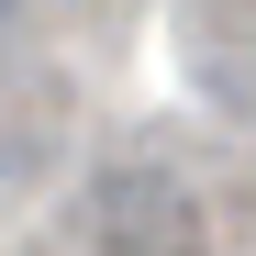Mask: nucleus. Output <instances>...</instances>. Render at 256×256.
Wrapping results in <instances>:
<instances>
[{"instance_id":"obj_1","label":"nucleus","mask_w":256,"mask_h":256,"mask_svg":"<svg viewBox=\"0 0 256 256\" xmlns=\"http://www.w3.org/2000/svg\"><path fill=\"white\" fill-rule=\"evenodd\" d=\"M78 223H90L100 256H200L212 245L200 200L167 178V167H100V178L78 190Z\"/></svg>"}]
</instances>
